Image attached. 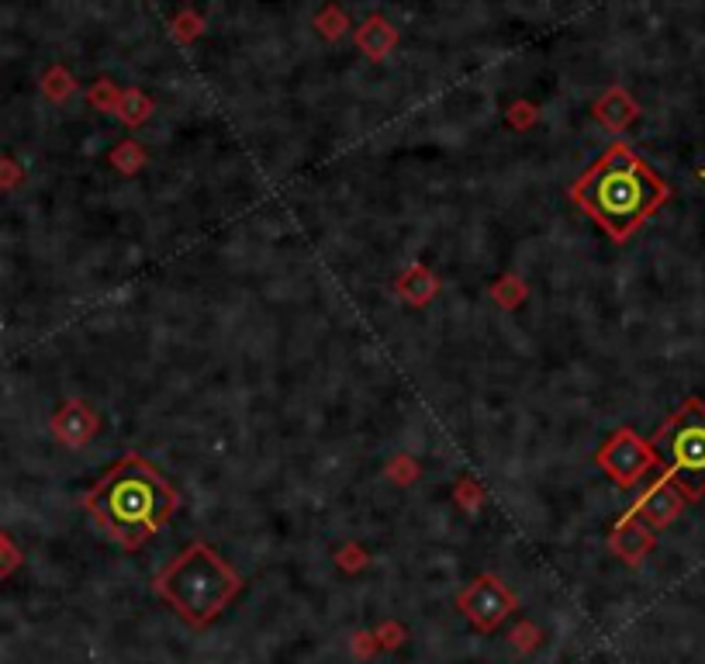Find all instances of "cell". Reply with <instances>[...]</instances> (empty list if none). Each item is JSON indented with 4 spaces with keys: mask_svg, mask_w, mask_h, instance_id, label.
Masks as SVG:
<instances>
[{
    "mask_svg": "<svg viewBox=\"0 0 705 664\" xmlns=\"http://www.w3.org/2000/svg\"><path fill=\"white\" fill-rule=\"evenodd\" d=\"M668 197L671 188L664 184V177L627 143H612L571 188L574 205L595 218L616 243L630 239L660 205H668Z\"/></svg>",
    "mask_w": 705,
    "mask_h": 664,
    "instance_id": "1",
    "label": "cell"
},
{
    "mask_svg": "<svg viewBox=\"0 0 705 664\" xmlns=\"http://www.w3.org/2000/svg\"><path fill=\"white\" fill-rule=\"evenodd\" d=\"M84 502H87V512L122 547H138L156 530H163L180 506L170 481L138 454H125L118 460L87 492Z\"/></svg>",
    "mask_w": 705,
    "mask_h": 664,
    "instance_id": "2",
    "label": "cell"
},
{
    "mask_svg": "<svg viewBox=\"0 0 705 664\" xmlns=\"http://www.w3.org/2000/svg\"><path fill=\"white\" fill-rule=\"evenodd\" d=\"M243 589L239 575L221 560L208 543H187L170 565L156 575V595L167 599L180 619L205 627Z\"/></svg>",
    "mask_w": 705,
    "mask_h": 664,
    "instance_id": "3",
    "label": "cell"
},
{
    "mask_svg": "<svg viewBox=\"0 0 705 664\" xmlns=\"http://www.w3.org/2000/svg\"><path fill=\"white\" fill-rule=\"evenodd\" d=\"M651 450L684 502L705 498V401L684 398L651 439Z\"/></svg>",
    "mask_w": 705,
    "mask_h": 664,
    "instance_id": "4",
    "label": "cell"
},
{
    "mask_svg": "<svg viewBox=\"0 0 705 664\" xmlns=\"http://www.w3.org/2000/svg\"><path fill=\"white\" fill-rule=\"evenodd\" d=\"M598 468L606 471L616 485L630 488L643 474L657 468V457L651 450V439H640L633 430H619L606 447L598 450Z\"/></svg>",
    "mask_w": 705,
    "mask_h": 664,
    "instance_id": "5",
    "label": "cell"
},
{
    "mask_svg": "<svg viewBox=\"0 0 705 664\" xmlns=\"http://www.w3.org/2000/svg\"><path fill=\"white\" fill-rule=\"evenodd\" d=\"M460 609L477 630H495L512 613V595L498 578H477L467 592H460Z\"/></svg>",
    "mask_w": 705,
    "mask_h": 664,
    "instance_id": "6",
    "label": "cell"
},
{
    "mask_svg": "<svg viewBox=\"0 0 705 664\" xmlns=\"http://www.w3.org/2000/svg\"><path fill=\"white\" fill-rule=\"evenodd\" d=\"M681 509H684V495L671 485L668 478L660 474L654 485H651V492L643 495L627 516L636 519V522H643V527H651V530H664L671 519H678Z\"/></svg>",
    "mask_w": 705,
    "mask_h": 664,
    "instance_id": "7",
    "label": "cell"
},
{
    "mask_svg": "<svg viewBox=\"0 0 705 664\" xmlns=\"http://www.w3.org/2000/svg\"><path fill=\"white\" fill-rule=\"evenodd\" d=\"M612 547L622 560H630V565H640L643 557L651 554L654 547V530L651 527H643V522L630 519V516H622V522L616 527L612 533Z\"/></svg>",
    "mask_w": 705,
    "mask_h": 664,
    "instance_id": "8",
    "label": "cell"
},
{
    "mask_svg": "<svg viewBox=\"0 0 705 664\" xmlns=\"http://www.w3.org/2000/svg\"><path fill=\"white\" fill-rule=\"evenodd\" d=\"M595 114H598V122H606L609 129H622L636 118V105L622 90H609L595 105Z\"/></svg>",
    "mask_w": 705,
    "mask_h": 664,
    "instance_id": "9",
    "label": "cell"
},
{
    "mask_svg": "<svg viewBox=\"0 0 705 664\" xmlns=\"http://www.w3.org/2000/svg\"><path fill=\"white\" fill-rule=\"evenodd\" d=\"M433 288H436V280H433L426 270H422V267L409 270V274H405V280H401V294L412 298V301H418V305L433 294Z\"/></svg>",
    "mask_w": 705,
    "mask_h": 664,
    "instance_id": "10",
    "label": "cell"
},
{
    "mask_svg": "<svg viewBox=\"0 0 705 664\" xmlns=\"http://www.w3.org/2000/svg\"><path fill=\"white\" fill-rule=\"evenodd\" d=\"M702 177H705V173H702Z\"/></svg>",
    "mask_w": 705,
    "mask_h": 664,
    "instance_id": "11",
    "label": "cell"
}]
</instances>
